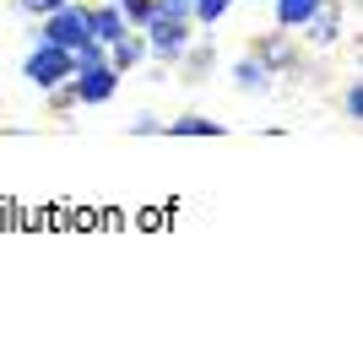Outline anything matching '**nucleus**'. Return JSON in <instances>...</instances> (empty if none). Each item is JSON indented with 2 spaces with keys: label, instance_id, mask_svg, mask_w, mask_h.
Masks as SVG:
<instances>
[{
  "label": "nucleus",
  "instance_id": "obj_12",
  "mask_svg": "<svg viewBox=\"0 0 363 352\" xmlns=\"http://www.w3.org/2000/svg\"><path fill=\"white\" fill-rule=\"evenodd\" d=\"M223 11H228V0H190V16H196V22H217Z\"/></svg>",
  "mask_w": 363,
  "mask_h": 352
},
{
  "label": "nucleus",
  "instance_id": "obj_9",
  "mask_svg": "<svg viewBox=\"0 0 363 352\" xmlns=\"http://www.w3.org/2000/svg\"><path fill=\"white\" fill-rule=\"evenodd\" d=\"M174 136H223V120H206V114H184V120L168 125Z\"/></svg>",
  "mask_w": 363,
  "mask_h": 352
},
{
  "label": "nucleus",
  "instance_id": "obj_11",
  "mask_svg": "<svg viewBox=\"0 0 363 352\" xmlns=\"http://www.w3.org/2000/svg\"><path fill=\"white\" fill-rule=\"evenodd\" d=\"M320 0H277V22L282 28H303V16L315 11Z\"/></svg>",
  "mask_w": 363,
  "mask_h": 352
},
{
  "label": "nucleus",
  "instance_id": "obj_7",
  "mask_svg": "<svg viewBox=\"0 0 363 352\" xmlns=\"http://www.w3.org/2000/svg\"><path fill=\"white\" fill-rule=\"evenodd\" d=\"M233 87H239V92H272V71H266V65L250 55V60L233 65Z\"/></svg>",
  "mask_w": 363,
  "mask_h": 352
},
{
  "label": "nucleus",
  "instance_id": "obj_3",
  "mask_svg": "<svg viewBox=\"0 0 363 352\" xmlns=\"http://www.w3.org/2000/svg\"><path fill=\"white\" fill-rule=\"evenodd\" d=\"M38 38H44V44H60V49L87 44V38H92V33H87V11H76V6L49 11V16H44V28H38Z\"/></svg>",
  "mask_w": 363,
  "mask_h": 352
},
{
  "label": "nucleus",
  "instance_id": "obj_14",
  "mask_svg": "<svg viewBox=\"0 0 363 352\" xmlns=\"http://www.w3.org/2000/svg\"><path fill=\"white\" fill-rule=\"evenodd\" d=\"M65 0H22V11H33V16H49V11H60Z\"/></svg>",
  "mask_w": 363,
  "mask_h": 352
},
{
  "label": "nucleus",
  "instance_id": "obj_16",
  "mask_svg": "<svg viewBox=\"0 0 363 352\" xmlns=\"http://www.w3.org/2000/svg\"><path fill=\"white\" fill-rule=\"evenodd\" d=\"M347 114H352V120H363V87L347 92Z\"/></svg>",
  "mask_w": 363,
  "mask_h": 352
},
{
  "label": "nucleus",
  "instance_id": "obj_1",
  "mask_svg": "<svg viewBox=\"0 0 363 352\" xmlns=\"http://www.w3.org/2000/svg\"><path fill=\"white\" fill-rule=\"evenodd\" d=\"M141 28H147V49L157 60H184L190 55V0H152Z\"/></svg>",
  "mask_w": 363,
  "mask_h": 352
},
{
  "label": "nucleus",
  "instance_id": "obj_2",
  "mask_svg": "<svg viewBox=\"0 0 363 352\" xmlns=\"http://www.w3.org/2000/svg\"><path fill=\"white\" fill-rule=\"evenodd\" d=\"M76 76V55L60 44H38L28 55V81L33 87H65V81Z\"/></svg>",
  "mask_w": 363,
  "mask_h": 352
},
{
  "label": "nucleus",
  "instance_id": "obj_10",
  "mask_svg": "<svg viewBox=\"0 0 363 352\" xmlns=\"http://www.w3.org/2000/svg\"><path fill=\"white\" fill-rule=\"evenodd\" d=\"M255 60L266 65V71H293V49L282 44V38H272V44H260V49H255Z\"/></svg>",
  "mask_w": 363,
  "mask_h": 352
},
{
  "label": "nucleus",
  "instance_id": "obj_15",
  "mask_svg": "<svg viewBox=\"0 0 363 352\" xmlns=\"http://www.w3.org/2000/svg\"><path fill=\"white\" fill-rule=\"evenodd\" d=\"M152 130H157V120H152V114H136V120H130V136H152Z\"/></svg>",
  "mask_w": 363,
  "mask_h": 352
},
{
  "label": "nucleus",
  "instance_id": "obj_6",
  "mask_svg": "<svg viewBox=\"0 0 363 352\" xmlns=\"http://www.w3.org/2000/svg\"><path fill=\"white\" fill-rule=\"evenodd\" d=\"M125 28H130V22H125V11H114V6H104V11H87V33L98 38V44H114Z\"/></svg>",
  "mask_w": 363,
  "mask_h": 352
},
{
  "label": "nucleus",
  "instance_id": "obj_13",
  "mask_svg": "<svg viewBox=\"0 0 363 352\" xmlns=\"http://www.w3.org/2000/svg\"><path fill=\"white\" fill-rule=\"evenodd\" d=\"M125 6V22H147V11H152V0H120Z\"/></svg>",
  "mask_w": 363,
  "mask_h": 352
},
{
  "label": "nucleus",
  "instance_id": "obj_8",
  "mask_svg": "<svg viewBox=\"0 0 363 352\" xmlns=\"http://www.w3.org/2000/svg\"><path fill=\"white\" fill-rule=\"evenodd\" d=\"M108 49H114V60H108L114 71H136V65L147 60V44H141V38H130V33H120Z\"/></svg>",
  "mask_w": 363,
  "mask_h": 352
},
{
  "label": "nucleus",
  "instance_id": "obj_5",
  "mask_svg": "<svg viewBox=\"0 0 363 352\" xmlns=\"http://www.w3.org/2000/svg\"><path fill=\"white\" fill-rule=\"evenodd\" d=\"M303 28H309V38H315V44H331V38H336V28H342V11H336L331 0H320L315 11L303 16Z\"/></svg>",
  "mask_w": 363,
  "mask_h": 352
},
{
  "label": "nucleus",
  "instance_id": "obj_4",
  "mask_svg": "<svg viewBox=\"0 0 363 352\" xmlns=\"http://www.w3.org/2000/svg\"><path fill=\"white\" fill-rule=\"evenodd\" d=\"M114 87H120V71L114 65H76V76H71V92H76V103H108L114 98Z\"/></svg>",
  "mask_w": 363,
  "mask_h": 352
}]
</instances>
